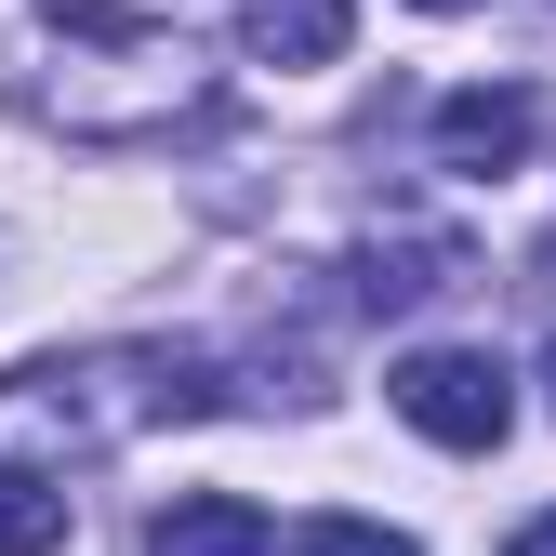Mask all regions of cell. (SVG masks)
<instances>
[{
	"mask_svg": "<svg viewBox=\"0 0 556 556\" xmlns=\"http://www.w3.org/2000/svg\"><path fill=\"white\" fill-rule=\"evenodd\" d=\"M213 66L147 0H0V106H27L80 147H147L199 119Z\"/></svg>",
	"mask_w": 556,
	"mask_h": 556,
	"instance_id": "obj_1",
	"label": "cell"
},
{
	"mask_svg": "<svg viewBox=\"0 0 556 556\" xmlns=\"http://www.w3.org/2000/svg\"><path fill=\"white\" fill-rule=\"evenodd\" d=\"M199 410H226L199 344H93V358H40V371L0 384V425H40L66 451H119V438L199 425Z\"/></svg>",
	"mask_w": 556,
	"mask_h": 556,
	"instance_id": "obj_2",
	"label": "cell"
},
{
	"mask_svg": "<svg viewBox=\"0 0 556 556\" xmlns=\"http://www.w3.org/2000/svg\"><path fill=\"white\" fill-rule=\"evenodd\" d=\"M384 397H397V425L438 438V451H504V425H517V371L491 344H425V358L384 371Z\"/></svg>",
	"mask_w": 556,
	"mask_h": 556,
	"instance_id": "obj_3",
	"label": "cell"
},
{
	"mask_svg": "<svg viewBox=\"0 0 556 556\" xmlns=\"http://www.w3.org/2000/svg\"><path fill=\"white\" fill-rule=\"evenodd\" d=\"M464 278H477V252L451 226H397V239H358V278H344V292H358L371 318H410V305L464 292Z\"/></svg>",
	"mask_w": 556,
	"mask_h": 556,
	"instance_id": "obj_4",
	"label": "cell"
},
{
	"mask_svg": "<svg viewBox=\"0 0 556 556\" xmlns=\"http://www.w3.org/2000/svg\"><path fill=\"white\" fill-rule=\"evenodd\" d=\"M425 132H438V173H517L530 132H543V106H530L517 80H491V93H451Z\"/></svg>",
	"mask_w": 556,
	"mask_h": 556,
	"instance_id": "obj_5",
	"label": "cell"
},
{
	"mask_svg": "<svg viewBox=\"0 0 556 556\" xmlns=\"http://www.w3.org/2000/svg\"><path fill=\"white\" fill-rule=\"evenodd\" d=\"M344 27H358V0H239V53L252 66H331Z\"/></svg>",
	"mask_w": 556,
	"mask_h": 556,
	"instance_id": "obj_6",
	"label": "cell"
},
{
	"mask_svg": "<svg viewBox=\"0 0 556 556\" xmlns=\"http://www.w3.org/2000/svg\"><path fill=\"white\" fill-rule=\"evenodd\" d=\"M147 556H278V530H265V504H239V491H186V504L147 530Z\"/></svg>",
	"mask_w": 556,
	"mask_h": 556,
	"instance_id": "obj_7",
	"label": "cell"
},
{
	"mask_svg": "<svg viewBox=\"0 0 556 556\" xmlns=\"http://www.w3.org/2000/svg\"><path fill=\"white\" fill-rule=\"evenodd\" d=\"M66 543V491L40 464H0V556H53Z\"/></svg>",
	"mask_w": 556,
	"mask_h": 556,
	"instance_id": "obj_8",
	"label": "cell"
},
{
	"mask_svg": "<svg viewBox=\"0 0 556 556\" xmlns=\"http://www.w3.org/2000/svg\"><path fill=\"white\" fill-rule=\"evenodd\" d=\"M292 556H425V543L384 517H318V530H292Z\"/></svg>",
	"mask_w": 556,
	"mask_h": 556,
	"instance_id": "obj_9",
	"label": "cell"
},
{
	"mask_svg": "<svg viewBox=\"0 0 556 556\" xmlns=\"http://www.w3.org/2000/svg\"><path fill=\"white\" fill-rule=\"evenodd\" d=\"M504 556H556V517H530V530H517V543H504Z\"/></svg>",
	"mask_w": 556,
	"mask_h": 556,
	"instance_id": "obj_10",
	"label": "cell"
},
{
	"mask_svg": "<svg viewBox=\"0 0 556 556\" xmlns=\"http://www.w3.org/2000/svg\"><path fill=\"white\" fill-rule=\"evenodd\" d=\"M425 14H477V0H425Z\"/></svg>",
	"mask_w": 556,
	"mask_h": 556,
	"instance_id": "obj_11",
	"label": "cell"
},
{
	"mask_svg": "<svg viewBox=\"0 0 556 556\" xmlns=\"http://www.w3.org/2000/svg\"><path fill=\"white\" fill-rule=\"evenodd\" d=\"M543 397H556V344H543Z\"/></svg>",
	"mask_w": 556,
	"mask_h": 556,
	"instance_id": "obj_12",
	"label": "cell"
}]
</instances>
